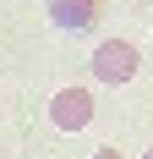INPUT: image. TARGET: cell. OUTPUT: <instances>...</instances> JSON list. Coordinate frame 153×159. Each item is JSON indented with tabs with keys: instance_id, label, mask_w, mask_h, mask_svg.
<instances>
[{
	"instance_id": "6da1fadb",
	"label": "cell",
	"mask_w": 153,
	"mask_h": 159,
	"mask_svg": "<svg viewBox=\"0 0 153 159\" xmlns=\"http://www.w3.org/2000/svg\"><path fill=\"white\" fill-rule=\"evenodd\" d=\"M93 77L98 82H109V88H120V82H131L137 77V66H142V55H137V44L131 39H104V44L93 49Z\"/></svg>"
},
{
	"instance_id": "7a4b0ae2",
	"label": "cell",
	"mask_w": 153,
	"mask_h": 159,
	"mask_svg": "<svg viewBox=\"0 0 153 159\" xmlns=\"http://www.w3.org/2000/svg\"><path fill=\"white\" fill-rule=\"evenodd\" d=\"M49 121H55L60 132H82L93 121V93L88 88H60V93L49 99Z\"/></svg>"
},
{
	"instance_id": "3957f363",
	"label": "cell",
	"mask_w": 153,
	"mask_h": 159,
	"mask_svg": "<svg viewBox=\"0 0 153 159\" xmlns=\"http://www.w3.org/2000/svg\"><path fill=\"white\" fill-rule=\"evenodd\" d=\"M98 16V0H49V22L60 33H88Z\"/></svg>"
},
{
	"instance_id": "277c9868",
	"label": "cell",
	"mask_w": 153,
	"mask_h": 159,
	"mask_svg": "<svg viewBox=\"0 0 153 159\" xmlns=\"http://www.w3.org/2000/svg\"><path fill=\"white\" fill-rule=\"evenodd\" d=\"M93 159H126V154H120V148H98Z\"/></svg>"
},
{
	"instance_id": "5b68a950",
	"label": "cell",
	"mask_w": 153,
	"mask_h": 159,
	"mask_svg": "<svg viewBox=\"0 0 153 159\" xmlns=\"http://www.w3.org/2000/svg\"><path fill=\"white\" fill-rule=\"evenodd\" d=\"M142 159H153V148H148V154H142Z\"/></svg>"
}]
</instances>
